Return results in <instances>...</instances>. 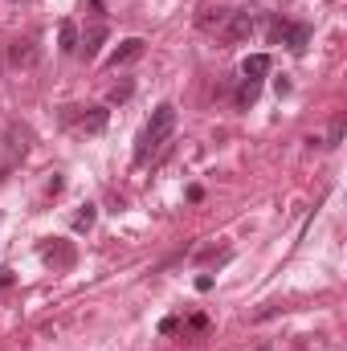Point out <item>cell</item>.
Instances as JSON below:
<instances>
[{"instance_id":"6da1fadb","label":"cell","mask_w":347,"mask_h":351,"mask_svg":"<svg viewBox=\"0 0 347 351\" xmlns=\"http://www.w3.org/2000/svg\"><path fill=\"white\" fill-rule=\"evenodd\" d=\"M172 131H176V106H172V102H164V106H156L152 123H147V127H143V135H139V147H135V164H147V156H152L156 147H164Z\"/></svg>"},{"instance_id":"7a4b0ae2","label":"cell","mask_w":347,"mask_h":351,"mask_svg":"<svg viewBox=\"0 0 347 351\" xmlns=\"http://www.w3.org/2000/svg\"><path fill=\"white\" fill-rule=\"evenodd\" d=\"M274 41H282L286 49H294V53H302V49L311 45V25H302V21H294V25H286V21H278V25H274Z\"/></svg>"},{"instance_id":"3957f363","label":"cell","mask_w":347,"mask_h":351,"mask_svg":"<svg viewBox=\"0 0 347 351\" xmlns=\"http://www.w3.org/2000/svg\"><path fill=\"white\" fill-rule=\"evenodd\" d=\"M139 58H143V41H139V37H127V41L110 53V66L119 70V66H131V62H139Z\"/></svg>"},{"instance_id":"277c9868","label":"cell","mask_w":347,"mask_h":351,"mask_svg":"<svg viewBox=\"0 0 347 351\" xmlns=\"http://www.w3.org/2000/svg\"><path fill=\"white\" fill-rule=\"evenodd\" d=\"M8 62H12L16 70H29V66L37 62V45H33V41H12V45H8Z\"/></svg>"},{"instance_id":"5b68a950","label":"cell","mask_w":347,"mask_h":351,"mask_svg":"<svg viewBox=\"0 0 347 351\" xmlns=\"http://www.w3.org/2000/svg\"><path fill=\"white\" fill-rule=\"evenodd\" d=\"M250 33H254V12H250V8L233 12V21H229V41H246Z\"/></svg>"},{"instance_id":"8992f818","label":"cell","mask_w":347,"mask_h":351,"mask_svg":"<svg viewBox=\"0 0 347 351\" xmlns=\"http://www.w3.org/2000/svg\"><path fill=\"white\" fill-rule=\"evenodd\" d=\"M241 74H246L250 82H258V78H265V74H270V58H265V53H250V58L241 62Z\"/></svg>"},{"instance_id":"52a82bcc","label":"cell","mask_w":347,"mask_h":351,"mask_svg":"<svg viewBox=\"0 0 347 351\" xmlns=\"http://www.w3.org/2000/svg\"><path fill=\"white\" fill-rule=\"evenodd\" d=\"M106 119H110V110H106V106H90L86 114H82V131H86V135L106 131Z\"/></svg>"},{"instance_id":"ba28073f","label":"cell","mask_w":347,"mask_h":351,"mask_svg":"<svg viewBox=\"0 0 347 351\" xmlns=\"http://www.w3.org/2000/svg\"><path fill=\"white\" fill-rule=\"evenodd\" d=\"M58 41H62V53H78V29H74V21H62Z\"/></svg>"},{"instance_id":"9c48e42d","label":"cell","mask_w":347,"mask_h":351,"mask_svg":"<svg viewBox=\"0 0 347 351\" xmlns=\"http://www.w3.org/2000/svg\"><path fill=\"white\" fill-rule=\"evenodd\" d=\"M102 41H106V29H102V25H98V29H90L86 37H82V41H78V49H82V58H94V53H98V45H102Z\"/></svg>"},{"instance_id":"30bf717a","label":"cell","mask_w":347,"mask_h":351,"mask_svg":"<svg viewBox=\"0 0 347 351\" xmlns=\"http://www.w3.org/2000/svg\"><path fill=\"white\" fill-rule=\"evenodd\" d=\"M45 262H53V265H70L74 262V250L70 245H45V254H41Z\"/></svg>"},{"instance_id":"8fae6325","label":"cell","mask_w":347,"mask_h":351,"mask_svg":"<svg viewBox=\"0 0 347 351\" xmlns=\"http://www.w3.org/2000/svg\"><path fill=\"white\" fill-rule=\"evenodd\" d=\"M254 102H258V82H250V78H246L241 90H237V106H254Z\"/></svg>"},{"instance_id":"7c38bea8","label":"cell","mask_w":347,"mask_h":351,"mask_svg":"<svg viewBox=\"0 0 347 351\" xmlns=\"http://www.w3.org/2000/svg\"><path fill=\"white\" fill-rule=\"evenodd\" d=\"M90 225H94V204H82V213L74 217V229H78V233H86Z\"/></svg>"},{"instance_id":"4fadbf2b","label":"cell","mask_w":347,"mask_h":351,"mask_svg":"<svg viewBox=\"0 0 347 351\" xmlns=\"http://www.w3.org/2000/svg\"><path fill=\"white\" fill-rule=\"evenodd\" d=\"M123 98H131V82H123V86L110 90V102H123Z\"/></svg>"},{"instance_id":"5bb4252c","label":"cell","mask_w":347,"mask_h":351,"mask_svg":"<svg viewBox=\"0 0 347 351\" xmlns=\"http://www.w3.org/2000/svg\"><path fill=\"white\" fill-rule=\"evenodd\" d=\"M8 282H12V274H8V269H0V286H8Z\"/></svg>"},{"instance_id":"9a60e30c","label":"cell","mask_w":347,"mask_h":351,"mask_svg":"<svg viewBox=\"0 0 347 351\" xmlns=\"http://www.w3.org/2000/svg\"><path fill=\"white\" fill-rule=\"evenodd\" d=\"M12 4H21V0H12Z\"/></svg>"},{"instance_id":"2e32d148","label":"cell","mask_w":347,"mask_h":351,"mask_svg":"<svg viewBox=\"0 0 347 351\" xmlns=\"http://www.w3.org/2000/svg\"><path fill=\"white\" fill-rule=\"evenodd\" d=\"M261 351H270V348H261Z\"/></svg>"}]
</instances>
